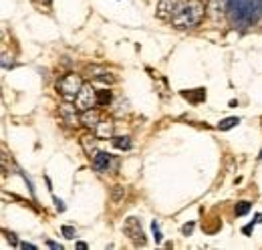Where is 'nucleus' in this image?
Wrapping results in <instances>:
<instances>
[{"instance_id":"obj_12","label":"nucleus","mask_w":262,"mask_h":250,"mask_svg":"<svg viewBox=\"0 0 262 250\" xmlns=\"http://www.w3.org/2000/svg\"><path fill=\"white\" fill-rule=\"evenodd\" d=\"M113 127H115L113 121H105V119H101L99 125L95 127V135H97V139H111V137H113Z\"/></svg>"},{"instance_id":"obj_17","label":"nucleus","mask_w":262,"mask_h":250,"mask_svg":"<svg viewBox=\"0 0 262 250\" xmlns=\"http://www.w3.org/2000/svg\"><path fill=\"white\" fill-rule=\"evenodd\" d=\"M238 123H240V119H238V117H226V119H222V121L218 123V129H220V131H228V129L236 127Z\"/></svg>"},{"instance_id":"obj_8","label":"nucleus","mask_w":262,"mask_h":250,"mask_svg":"<svg viewBox=\"0 0 262 250\" xmlns=\"http://www.w3.org/2000/svg\"><path fill=\"white\" fill-rule=\"evenodd\" d=\"M180 2H182V0H160V2H158V10H156L158 18H160V20H169Z\"/></svg>"},{"instance_id":"obj_4","label":"nucleus","mask_w":262,"mask_h":250,"mask_svg":"<svg viewBox=\"0 0 262 250\" xmlns=\"http://www.w3.org/2000/svg\"><path fill=\"white\" fill-rule=\"evenodd\" d=\"M123 232L127 234V238H129L131 242L135 244V246H145L147 244V238H145V232H143V228H141V222L137 218H129L125 220V224H123Z\"/></svg>"},{"instance_id":"obj_3","label":"nucleus","mask_w":262,"mask_h":250,"mask_svg":"<svg viewBox=\"0 0 262 250\" xmlns=\"http://www.w3.org/2000/svg\"><path fill=\"white\" fill-rule=\"evenodd\" d=\"M260 0H228V6L236 8V10H232L236 20H244V23L254 20L256 12L260 10Z\"/></svg>"},{"instance_id":"obj_19","label":"nucleus","mask_w":262,"mask_h":250,"mask_svg":"<svg viewBox=\"0 0 262 250\" xmlns=\"http://www.w3.org/2000/svg\"><path fill=\"white\" fill-rule=\"evenodd\" d=\"M123 194H125L123 186H115V187H113V202H119V200L123 198Z\"/></svg>"},{"instance_id":"obj_28","label":"nucleus","mask_w":262,"mask_h":250,"mask_svg":"<svg viewBox=\"0 0 262 250\" xmlns=\"http://www.w3.org/2000/svg\"><path fill=\"white\" fill-rule=\"evenodd\" d=\"M77 248L85 250V248H87V244H85V242H77Z\"/></svg>"},{"instance_id":"obj_21","label":"nucleus","mask_w":262,"mask_h":250,"mask_svg":"<svg viewBox=\"0 0 262 250\" xmlns=\"http://www.w3.org/2000/svg\"><path fill=\"white\" fill-rule=\"evenodd\" d=\"M151 228H154V234H156V242L162 240V232H160V224L158 222H151Z\"/></svg>"},{"instance_id":"obj_23","label":"nucleus","mask_w":262,"mask_h":250,"mask_svg":"<svg viewBox=\"0 0 262 250\" xmlns=\"http://www.w3.org/2000/svg\"><path fill=\"white\" fill-rule=\"evenodd\" d=\"M47 246L53 250H63V246H61L59 242H53V240H47Z\"/></svg>"},{"instance_id":"obj_22","label":"nucleus","mask_w":262,"mask_h":250,"mask_svg":"<svg viewBox=\"0 0 262 250\" xmlns=\"http://www.w3.org/2000/svg\"><path fill=\"white\" fill-rule=\"evenodd\" d=\"M4 234H6V238L12 242V246H16V244H18V240H16V234H12V232H4Z\"/></svg>"},{"instance_id":"obj_13","label":"nucleus","mask_w":262,"mask_h":250,"mask_svg":"<svg viewBox=\"0 0 262 250\" xmlns=\"http://www.w3.org/2000/svg\"><path fill=\"white\" fill-rule=\"evenodd\" d=\"M182 97L188 99L192 105H198V103H204L206 101V89H190V91H182Z\"/></svg>"},{"instance_id":"obj_25","label":"nucleus","mask_w":262,"mask_h":250,"mask_svg":"<svg viewBox=\"0 0 262 250\" xmlns=\"http://www.w3.org/2000/svg\"><path fill=\"white\" fill-rule=\"evenodd\" d=\"M55 204H57V210H59V212H63V210H65V204H63V200L55 198Z\"/></svg>"},{"instance_id":"obj_10","label":"nucleus","mask_w":262,"mask_h":250,"mask_svg":"<svg viewBox=\"0 0 262 250\" xmlns=\"http://www.w3.org/2000/svg\"><path fill=\"white\" fill-rule=\"evenodd\" d=\"M228 10V0H210V6H208V12L212 18H222Z\"/></svg>"},{"instance_id":"obj_9","label":"nucleus","mask_w":262,"mask_h":250,"mask_svg":"<svg viewBox=\"0 0 262 250\" xmlns=\"http://www.w3.org/2000/svg\"><path fill=\"white\" fill-rule=\"evenodd\" d=\"M101 121V111L99 109H87V111H81V125L89 127V129H95Z\"/></svg>"},{"instance_id":"obj_24","label":"nucleus","mask_w":262,"mask_h":250,"mask_svg":"<svg viewBox=\"0 0 262 250\" xmlns=\"http://www.w3.org/2000/svg\"><path fill=\"white\" fill-rule=\"evenodd\" d=\"M33 2H34V4H38V6H47V8H49L53 0H33Z\"/></svg>"},{"instance_id":"obj_18","label":"nucleus","mask_w":262,"mask_h":250,"mask_svg":"<svg viewBox=\"0 0 262 250\" xmlns=\"http://www.w3.org/2000/svg\"><path fill=\"white\" fill-rule=\"evenodd\" d=\"M250 208H252V204H250V202H238V204H236V208H234V214H236V216H244V214H248V212H250Z\"/></svg>"},{"instance_id":"obj_29","label":"nucleus","mask_w":262,"mask_h":250,"mask_svg":"<svg viewBox=\"0 0 262 250\" xmlns=\"http://www.w3.org/2000/svg\"><path fill=\"white\" fill-rule=\"evenodd\" d=\"M260 159H262V154H260Z\"/></svg>"},{"instance_id":"obj_2","label":"nucleus","mask_w":262,"mask_h":250,"mask_svg":"<svg viewBox=\"0 0 262 250\" xmlns=\"http://www.w3.org/2000/svg\"><path fill=\"white\" fill-rule=\"evenodd\" d=\"M81 87H83V79L77 73H67L65 77H61L59 83H57V91L65 101H75Z\"/></svg>"},{"instance_id":"obj_15","label":"nucleus","mask_w":262,"mask_h":250,"mask_svg":"<svg viewBox=\"0 0 262 250\" xmlns=\"http://www.w3.org/2000/svg\"><path fill=\"white\" fill-rule=\"evenodd\" d=\"M95 141H97V135H83L81 137V143H83V148H85V152L89 154H95Z\"/></svg>"},{"instance_id":"obj_16","label":"nucleus","mask_w":262,"mask_h":250,"mask_svg":"<svg viewBox=\"0 0 262 250\" xmlns=\"http://www.w3.org/2000/svg\"><path fill=\"white\" fill-rule=\"evenodd\" d=\"M111 101H113V95H111L109 89H101V91H97V105L107 107V105H111Z\"/></svg>"},{"instance_id":"obj_1","label":"nucleus","mask_w":262,"mask_h":250,"mask_svg":"<svg viewBox=\"0 0 262 250\" xmlns=\"http://www.w3.org/2000/svg\"><path fill=\"white\" fill-rule=\"evenodd\" d=\"M204 14H206V8L202 0H182L176 12L171 14L169 23L178 31H188V29H196L202 23Z\"/></svg>"},{"instance_id":"obj_14","label":"nucleus","mask_w":262,"mask_h":250,"mask_svg":"<svg viewBox=\"0 0 262 250\" xmlns=\"http://www.w3.org/2000/svg\"><path fill=\"white\" fill-rule=\"evenodd\" d=\"M111 143L117 148V150H131V139L127 137V135H113L111 137Z\"/></svg>"},{"instance_id":"obj_20","label":"nucleus","mask_w":262,"mask_h":250,"mask_svg":"<svg viewBox=\"0 0 262 250\" xmlns=\"http://www.w3.org/2000/svg\"><path fill=\"white\" fill-rule=\"evenodd\" d=\"M63 234H65V238L71 240V238H75L77 232H75V228H71V226H63Z\"/></svg>"},{"instance_id":"obj_5","label":"nucleus","mask_w":262,"mask_h":250,"mask_svg":"<svg viewBox=\"0 0 262 250\" xmlns=\"http://www.w3.org/2000/svg\"><path fill=\"white\" fill-rule=\"evenodd\" d=\"M75 105L79 107V111H87V109L97 107V91H95V87L91 83L81 87V91L75 99Z\"/></svg>"},{"instance_id":"obj_11","label":"nucleus","mask_w":262,"mask_h":250,"mask_svg":"<svg viewBox=\"0 0 262 250\" xmlns=\"http://www.w3.org/2000/svg\"><path fill=\"white\" fill-rule=\"evenodd\" d=\"M89 73H93V75H89L93 81H99V83H109V85H113V83H115V77H113L109 71H105V69L89 67Z\"/></svg>"},{"instance_id":"obj_26","label":"nucleus","mask_w":262,"mask_h":250,"mask_svg":"<svg viewBox=\"0 0 262 250\" xmlns=\"http://www.w3.org/2000/svg\"><path fill=\"white\" fill-rule=\"evenodd\" d=\"M182 230H184V234H192V230H194V224H186Z\"/></svg>"},{"instance_id":"obj_7","label":"nucleus","mask_w":262,"mask_h":250,"mask_svg":"<svg viewBox=\"0 0 262 250\" xmlns=\"http://www.w3.org/2000/svg\"><path fill=\"white\" fill-rule=\"evenodd\" d=\"M59 117L65 121L69 127H79L81 125V115H79V107L77 105H61L59 107Z\"/></svg>"},{"instance_id":"obj_27","label":"nucleus","mask_w":262,"mask_h":250,"mask_svg":"<svg viewBox=\"0 0 262 250\" xmlns=\"http://www.w3.org/2000/svg\"><path fill=\"white\" fill-rule=\"evenodd\" d=\"M20 246H23V248H29V250H36V246H34V244H29V242H23Z\"/></svg>"},{"instance_id":"obj_6","label":"nucleus","mask_w":262,"mask_h":250,"mask_svg":"<svg viewBox=\"0 0 262 250\" xmlns=\"http://www.w3.org/2000/svg\"><path fill=\"white\" fill-rule=\"evenodd\" d=\"M91 163H93V168H95L97 172H101V174L113 172V170L117 168V159L111 156V154H107V152H95Z\"/></svg>"}]
</instances>
